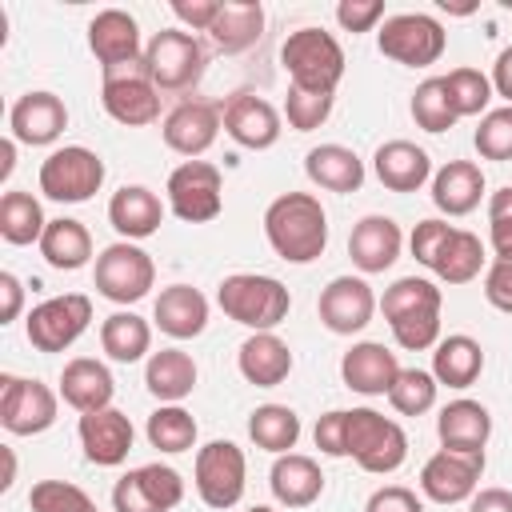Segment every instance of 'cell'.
Segmentation results:
<instances>
[{
  "label": "cell",
  "instance_id": "cell-1",
  "mask_svg": "<svg viewBox=\"0 0 512 512\" xmlns=\"http://www.w3.org/2000/svg\"><path fill=\"white\" fill-rule=\"evenodd\" d=\"M264 236L288 264H312L328 248V216L312 192H284L264 208Z\"/></svg>",
  "mask_w": 512,
  "mask_h": 512
},
{
  "label": "cell",
  "instance_id": "cell-2",
  "mask_svg": "<svg viewBox=\"0 0 512 512\" xmlns=\"http://www.w3.org/2000/svg\"><path fill=\"white\" fill-rule=\"evenodd\" d=\"M216 304L224 308L228 320L252 328V332H272L276 324L288 320L292 296L276 276H260V272H236L224 276L216 288Z\"/></svg>",
  "mask_w": 512,
  "mask_h": 512
},
{
  "label": "cell",
  "instance_id": "cell-3",
  "mask_svg": "<svg viewBox=\"0 0 512 512\" xmlns=\"http://www.w3.org/2000/svg\"><path fill=\"white\" fill-rule=\"evenodd\" d=\"M280 64L292 80V88L304 92H332L344 80V48L324 28H296L280 44Z\"/></svg>",
  "mask_w": 512,
  "mask_h": 512
},
{
  "label": "cell",
  "instance_id": "cell-4",
  "mask_svg": "<svg viewBox=\"0 0 512 512\" xmlns=\"http://www.w3.org/2000/svg\"><path fill=\"white\" fill-rule=\"evenodd\" d=\"M344 456H352L372 476H388L408 460V436L384 412L352 408L344 420Z\"/></svg>",
  "mask_w": 512,
  "mask_h": 512
},
{
  "label": "cell",
  "instance_id": "cell-5",
  "mask_svg": "<svg viewBox=\"0 0 512 512\" xmlns=\"http://www.w3.org/2000/svg\"><path fill=\"white\" fill-rule=\"evenodd\" d=\"M100 104L124 128H144V124L160 120V88L152 84L148 64L132 60V64H120V68H104Z\"/></svg>",
  "mask_w": 512,
  "mask_h": 512
},
{
  "label": "cell",
  "instance_id": "cell-6",
  "mask_svg": "<svg viewBox=\"0 0 512 512\" xmlns=\"http://www.w3.org/2000/svg\"><path fill=\"white\" fill-rule=\"evenodd\" d=\"M376 44H380V56H388L404 68H428L444 56L448 32L428 12H400V16L384 20V28L376 32Z\"/></svg>",
  "mask_w": 512,
  "mask_h": 512
},
{
  "label": "cell",
  "instance_id": "cell-7",
  "mask_svg": "<svg viewBox=\"0 0 512 512\" xmlns=\"http://www.w3.org/2000/svg\"><path fill=\"white\" fill-rule=\"evenodd\" d=\"M148 76L160 92H184L204 76V44L184 28H160L144 44Z\"/></svg>",
  "mask_w": 512,
  "mask_h": 512
},
{
  "label": "cell",
  "instance_id": "cell-8",
  "mask_svg": "<svg viewBox=\"0 0 512 512\" xmlns=\"http://www.w3.org/2000/svg\"><path fill=\"white\" fill-rule=\"evenodd\" d=\"M104 184V160L84 144H64L40 164V192L56 204H84Z\"/></svg>",
  "mask_w": 512,
  "mask_h": 512
},
{
  "label": "cell",
  "instance_id": "cell-9",
  "mask_svg": "<svg viewBox=\"0 0 512 512\" xmlns=\"http://www.w3.org/2000/svg\"><path fill=\"white\" fill-rule=\"evenodd\" d=\"M92 280H96V292L104 300H112V304H136L156 284V264H152V256L140 244L116 240V244H108L96 256Z\"/></svg>",
  "mask_w": 512,
  "mask_h": 512
},
{
  "label": "cell",
  "instance_id": "cell-10",
  "mask_svg": "<svg viewBox=\"0 0 512 512\" xmlns=\"http://www.w3.org/2000/svg\"><path fill=\"white\" fill-rule=\"evenodd\" d=\"M168 208L184 224H208L224 208V176L208 160H184L168 176Z\"/></svg>",
  "mask_w": 512,
  "mask_h": 512
},
{
  "label": "cell",
  "instance_id": "cell-11",
  "mask_svg": "<svg viewBox=\"0 0 512 512\" xmlns=\"http://www.w3.org/2000/svg\"><path fill=\"white\" fill-rule=\"evenodd\" d=\"M196 492L208 508L228 512L240 504L244 496V480H248V460L232 440H208L196 452V468H192Z\"/></svg>",
  "mask_w": 512,
  "mask_h": 512
},
{
  "label": "cell",
  "instance_id": "cell-12",
  "mask_svg": "<svg viewBox=\"0 0 512 512\" xmlns=\"http://www.w3.org/2000/svg\"><path fill=\"white\" fill-rule=\"evenodd\" d=\"M88 324H92V300L84 292H64L28 312V344L36 352H64L84 336Z\"/></svg>",
  "mask_w": 512,
  "mask_h": 512
},
{
  "label": "cell",
  "instance_id": "cell-13",
  "mask_svg": "<svg viewBox=\"0 0 512 512\" xmlns=\"http://www.w3.org/2000/svg\"><path fill=\"white\" fill-rule=\"evenodd\" d=\"M0 424L12 436H36L56 424V392L28 376H0Z\"/></svg>",
  "mask_w": 512,
  "mask_h": 512
},
{
  "label": "cell",
  "instance_id": "cell-14",
  "mask_svg": "<svg viewBox=\"0 0 512 512\" xmlns=\"http://www.w3.org/2000/svg\"><path fill=\"white\" fill-rule=\"evenodd\" d=\"M480 476H484V452H448V448H440L420 468V492L432 504H464L480 492Z\"/></svg>",
  "mask_w": 512,
  "mask_h": 512
},
{
  "label": "cell",
  "instance_id": "cell-15",
  "mask_svg": "<svg viewBox=\"0 0 512 512\" xmlns=\"http://www.w3.org/2000/svg\"><path fill=\"white\" fill-rule=\"evenodd\" d=\"M184 500V480L168 464H140L124 472L112 488L116 512H172Z\"/></svg>",
  "mask_w": 512,
  "mask_h": 512
},
{
  "label": "cell",
  "instance_id": "cell-16",
  "mask_svg": "<svg viewBox=\"0 0 512 512\" xmlns=\"http://www.w3.org/2000/svg\"><path fill=\"white\" fill-rule=\"evenodd\" d=\"M376 292L364 276H336L328 280V288L320 292L316 308H320V324L336 336H352L360 328L372 324V312H376Z\"/></svg>",
  "mask_w": 512,
  "mask_h": 512
},
{
  "label": "cell",
  "instance_id": "cell-17",
  "mask_svg": "<svg viewBox=\"0 0 512 512\" xmlns=\"http://www.w3.org/2000/svg\"><path fill=\"white\" fill-rule=\"evenodd\" d=\"M224 128V108L212 100H184L164 116V144L188 160L204 156Z\"/></svg>",
  "mask_w": 512,
  "mask_h": 512
},
{
  "label": "cell",
  "instance_id": "cell-18",
  "mask_svg": "<svg viewBox=\"0 0 512 512\" xmlns=\"http://www.w3.org/2000/svg\"><path fill=\"white\" fill-rule=\"evenodd\" d=\"M76 432H80L84 456H88L92 464H100V468L124 464L128 452H132V440H136V428H132V420H128L120 408L84 412L80 424H76Z\"/></svg>",
  "mask_w": 512,
  "mask_h": 512
},
{
  "label": "cell",
  "instance_id": "cell-19",
  "mask_svg": "<svg viewBox=\"0 0 512 512\" xmlns=\"http://www.w3.org/2000/svg\"><path fill=\"white\" fill-rule=\"evenodd\" d=\"M224 132L240 148L264 152V148H272L280 140V112L256 92H236L224 104Z\"/></svg>",
  "mask_w": 512,
  "mask_h": 512
},
{
  "label": "cell",
  "instance_id": "cell-20",
  "mask_svg": "<svg viewBox=\"0 0 512 512\" xmlns=\"http://www.w3.org/2000/svg\"><path fill=\"white\" fill-rule=\"evenodd\" d=\"M8 128H12V140L40 148L60 140V132L68 128V108L56 92H24L8 112Z\"/></svg>",
  "mask_w": 512,
  "mask_h": 512
},
{
  "label": "cell",
  "instance_id": "cell-21",
  "mask_svg": "<svg viewBox=\"0 0 512 512\" xmlns=\"http://www.w3.org/2000/svg\"><path fill=\"white\" fill-rule=\"evenodd\" d=\"M396 376H400L396 352L384 348V344H376V340L352 344L344 352V360H340V380L352 392H360V396H388L392 384H396Z\"/></svg>",
  "mask_w": 512,
  "mask_h": 512
},
{
  "label": "cell",
  "instance_id": "cell-22",
  "mask_svg": "<svg viewBox=\"0 0 512 512\" xmlns=\"http://www.w3.org/2000/svg\"><path fill=\"white\" fill-rule=\"evenodd\" d=\"M88 48L100 60V68H120V64H132V60H144L140 24L128 12H120V8H104V12L92 16Z\"/></svg>",
  "mask_w": 512,
  "mask_h": 512
},
{
  "label": "cell",
  "instance_id": "cell-23",
  "mask_svg": "<svg viewBox=\"0 0 512 512\" xmlns=\"http://www.w3.org/2000/svg\"><path fill=\"white\" fill-rule=\"evenodd\" d=\"M400 244H404V236L392 216H364V220H356V228L348 236V256L364 276H376L400 260Z\"/></svg>",
  "mask_w": 512,
  "mask_h": 512
},
{
  "label": "cell",
  "instance_id": "cell-24",
  "mask_svg": "<svg viewBox=\"0 0 512 512\" xmlns=\"http://www.w3.org/2000/svg\"><path fill=\"white\" fill-rule=\"evenodd\" d=\"M152 320L164 336L172 340H192L208 328V300L200 288L192 284H168L160 288L156 296V308H152Z\"/></svg>",
  "mask_w": 512,
  "mask_h": 512
},
{
  "label": "cell",
  "instance_id": "cell-25",
  "mask_svg": "<svg viewBox=\"0 0 512 512\" xmlns=\"http://www.w3.org/2000/svg\"><path fill=\"white\" fill-rule=\"evenodd\" d=\"M108 224L124 236V240H148L160 224H164V204L152 188L144 184H124L120 192H112L108 200Z\"/></svg>",
  "mask_w": 512,
  "mask_h": 512
},
{
  "label": "cell",
  "instance_id": "cell-26",
  "mask_svg": "<svg viewBox=\"0 0 512 512\" xmlns=\"http://www.w3.org/2000/svg\"><path fill=\"white\" fill-rule=\"evenodd\" d=\"M60 396L64 404H72L80 416L84 412H100V408H112V396H116V380L112 372L92 360V356H76L64 364L60 372Z\"/></svg>",
  "mask_w": 512,
  "mask_h": 512
},
{
  "label": "cell",
  "instance_id": "cell-27",
  "mask_svg": "<svg viewBox=\"0 0 512 512\" xmlns=\"http://www.w3.org/2000/svg\"><path fill=\"white\" fill-rule=\"evenodd\" d=\"M436 436H440V448H448V452H484V444L492 436V416L480 400L460 396L440 408Z\"/></svg>",
  "mask_w": 512,
  "mask_h": 512
},
{
  "label": "cell",
  "instance_id": "cell-28",
  "mask_svg": "<svg viewBox=\"0 0 512 512\" xmlns=\"http://www.w3.org/2000/svg\"><path fill=\"white\" fill-rule=\"evenodd\" d=\"M268 488H272L276 504H284V508H308L324 492V472H320V464L312 456L284 452V456H276V464L268 472Z\"/></svg>",
  "mask_w": 512,
  "mask_h": 512
},
{
  "label": "cell",
  "instance_id": "cell-29",
  "mask_svg": "<svg viewBox=\"0 0 512 512\" xmlns=\"http://www.w3.org/2000/svg\"><path fill=\"white\" fill-rule=\"evenodd\" d=\"M236 368L248 384L256 388H276L288 380L292 372V348L276 336V332H252L240 352H236Z\"/></svg>",
  "mask_w": 512,
  "mask_h": 512
},
{
  "label": "cell",
  "instance_id": "cell-30",
  "mask_svg": "<svg viewBox=\"0 0 512 512\" xmlns=\"http://www.w3.org/2000/svg\"><path fill=\"white\" fill-rule=\"evenodd\" d=\"M372 168H376V180L388 192H416L432 176L428 152L416 148L412 140H388V144H380L376 156H372Z\"/></svg>",
  "mask_w": 512,
  "mask_h": 512
},
{
  "label": "cell",
  "instance_id": "cell-31",
  "mask_svg": "<svg viewBox=\"0 0 512 512\" xmlns=\"http://www.w3.org/2000/svg\"><path fill=\"white\" fill-rule=\"evenodd\" d=\"M484 196V172L472 160H448L432 176V204L444 216H468Z\"/></svg>",
  "mask_w": 512,
  "mask_h": 512
},
{
  "label": "cell",
  "instance_id": "cell-32",
  "mask_svg": "<svg viewBox=\"0 0 512 512\" xmlns=\"http://www.w3.org/2000/svg\"><path fill=\"white\" fill-rule=\"evenodd\" d=\"M260 32H264V4L260 0H224L216 24L208 28L212 44L228 56L248 52L260 40Z\"/></svg>",
  "mask_w": 512,
  "mask_h": 512
},
{
  "label": "cell",
  "instance_id": "cell-33",
  "mask_svg": "<svg viewBox=\"0 0 512 512\" xmlns=\"http://www.w3.org/2000/svg\"><path fill=\"white\" fill-rule=\"evenodd\" d=\"M304 172L316 188L328 192H356L364 184V160L344 144H316L304 156Z\"/></svg>",
  "mask_w": 512,
  "mask_h": 512
},
{
  "label": "cell",
  "instance_id": "cell-34",
  "mask_svg": "<svg viewBox=\"0 0 512 512\" xmlns=\"http://www.w3.org/2000/svg\"><path fill=\"white\" fill-rule=\"evenodd\" d=\"M480 372H484V348L472 336H464V332L440 336V344L432 348V376H436V384L472 388Z\"/></svg>",
  "mask_w": 512,
  "mask_h": 512
},
{
  "label": "cell",
  "instance_id": "cell-35",
  "mask_svg": "<svg viewBox=\"0 0 512 512\" xmlns=\"http://www.w3.org/2000/svg\"><path fill=\"white\" fill-rule=\"evenodd\" d=\"M196 360L184 348H160L148 356L144 368V384L160 404H180L192 388H196Z\"/></svg>",
  "mask_w": 512,
  "mask_h": 512
},
{
  "label": "cell",
  "instance_id": "cell-36",
  "mask_svg": "<svg viewBox=\"0 0 512 512\" xmlns=\"http://www.w3.org/2000/svg\"><path fill=\"white\" fill-rule=\"evenodd\" d=\"M40 256L60 272H76L92 260V236L80 220L56 216V220H48V228L40 236Z\"/></svg>",
  "mask_w": 512,
  "mask_h": 512
},
{
  "label": "cell",
  "instance_id": "cell-37",
  "mask_svg": "<svg viewBox=\"0 0 512 512\" xmlns=\"http://www.w3.org/2000/svg\"><path fill=\"white\" fill-rule=\"evenodd\" d=\"M100 348L116 364H136L152 348V324L144 316H136V312H112L100 324Z\"/></svg>",
  "mask_w": 512,
  "mask_h": 512
},
{
  "label": "cell",
  "instance_id": "cell-38",
  "mask_svg": "<svg viewBox=\"0 0 512 512\" xmlns=\"http://www.w3.org/2000/svg\"><path fill=\"white\" fill-rule=\"evenodd\" d=\"M484 260L488 256H484L480 236L476 232H464V228H452L448 240H444V248H440V256H436V264H432V272L444 284H472L480 276Z\"/></svg>",
  "mask_w": 512,
  "mask_h": 512
},
{
  "label": "cell",
  "instance_id": "cell-39",
  "mask_svg": "<svg viewBox=\"0 0 512 512\" xmlns=\"http://www.w3.org/2000/svg\"><path fill=\"white\" fill-rule=\"evenodd\" d=\"M248 436H252L256 448H264L272 456H284L300 440V416L288 404H260L248 416Z\"/></svg>",
  "mask_w": 512,
  "mask_h": 512
},
{
  "label": "cell",
  "instance_id": "cell-40",
  "mask_svg": "<svg viewBox=\"0 0 512 512\" xmlns=\"http://www.w3.org/2000/svg\"><path fill=\"white\" fill-rule=\"evenodd\" d=\"M44 228H48V220H44V208L32 192H16V188L4 192V200H0V236L8 244H16V248L40 244Z\"/></svg>",
  "mask_w": 512,
  "mask_h": 512
},
{
  "label": "cell",
  "instance_id": "cell-41",
  "mask_svg": "<svg viewBox=\"0 0 512 512\" xmlns=\"http://www.w3.org/2000/svg\"><path fill=\"white\" fill-rule=\"evenodd\" d=\"M148 444L152 448H160V452H168V456H176V452H188L192 444H196V420H192V412L188 408H180V404H160L152 416H148Z\"/></svg>",
  "mask_w": 512,
  "mask_h": 512
},
{
  "label": "cell",
  "instance_id": "cell-42",
  "mask_svg": "<svg viewBox=\"0 0 512 512\" xmlns=\"http://www.w3.org/2000/svg\"><path fill=\"white\" fill-rule=\"evenodd\" d=\"M428 308H440V288L424 276H400L380 296L384 320H396V316H408V312H428Z\"/></svg>",
  "mask_w": 512,
  "mask_h": 512
},
{
  "label": "cell",
  "instance_id": "cell-43",
  "mask_svg": "<svg viewBox=\"0 0 512 512\" xmlns=\"http://www.w3.org/2000/svg\"><path fill=\"white\" fill-rule=\"evenodd\" d=\"M412 120H416L424 132H448V128L460 120V116L452 112L444 76H428L424 84H416V92H412Z\"/></svg>",
  "mask_w": 512,
  "mask_h": 512
},
{
  "label": "cell",
  "instance_id": "cell-44",
  "mask_svg": "<svg viewBox=\"0 0 512 512\" xmlns=\"http://www.w3.org/2000/svg\"><path fill=\"white\" fill-rule=\"evenodd\" d=\"M436 392H440V384H436L432 372H424V368H400V376H396V384L388 392V404L400 416H424L436 404Z\"/></svg>",
  "mask_w": 512,
  "mask_h": 512
},
{
  "label": "cell",
  "instance_id": "cell-45",
  "mask_svg": "<svg viewBox=\"0 0 512 512\" xmlns=\"http://www.w3.org/2000/svg\"><path fill=\"white\" fill-rule=\"evenodd\" d=\"M444 88H448V100H452L456 116H480L492 100V80L480 68H452L444 76Z\"/></svg>",
  "mask_w": 512,
  "mask_h": 512
},
{
  "label": "cell",
  "instance_id": "cell-46",
  "mask_svg": "<svg viewBox=\"0 0 512 512\" xmlns=\"http://www.w3.org/2000/svg\"><path fill=\"white\" fill-rule=\"evenodd\" d=\"M28 508L32 512H96L92 496L68 480H40L28 492Z\"/></svg>",
  "mask_w": 512,
  "mask_h": 512
},
{
  "label": "cell",
  "instance_id": "cell-47",
  "mask_svg": "<svg viewBox=\"0 0 512 512\" xmlns=\"http://www.w3.org/2000/svg\"><path fill=\"white\" fill-rule=\"evenodd\" d=\"M472 144L484 160H512V104L484 112L480 124H476Z\"/></svg>",
  "mask_w": 512,
  "mask_h": 512
},
{
  "label": "cell",
  "instance_id": "cell-48",
  "mask_svg": "<svg viewBox=\"0 0 512 512\" xmlns=\"http://www.w3.org/2000/svg\"><path fill=\"white\" fill-rule=\"evenodd\" d=\"M332 104L336 96L332 92H304V88H292L288 84V100H284V116L296 132H312L320 128L328 116H332Z\"/></svg>",
  "mask_w": 512,
  "mask_h": 512
},
{
  "label": "cell",
  "instance_id": "cell-49",
  "mask_svg": "<svg viewBox=\"0 0 512 512\" xmlns=\"http://www.w3.org/2000/svg\"><path fill=\"white\" fill-rule=\"evenodd\" d=\"M388 328H392L396 344H400V348H408V352H424V348H436V344H440V308L396 316V320H388Z\"/></svg>",
  "mask_w": 512,
  "mask_h": 512
},
{
  "label": "cell",
  "instance_id": "cell-50",
  "mask_svg": "<svg viewBox=\"0 0 512 512\" xmlns=\"http://www.w3.org/2000/svg\"><path fill=\"white\" fill-rule=\"evenodd\" d=\"M488 224H492V252L496 260H512V184L488 196Z\"/></svg>",
  "mask_w": 512,
  "mask_h": 512
},
{
  "label": "cell",
  "instance_id": "cell-51",
  "mask_svg": "<svg viewBox=\"0 0 512 512\" xmlns=\"http://www.w3.org/2000/svg\"><path fill=\"white\" fill-rule=\"evenodd\" d=\"M448 232H452V224L448 220H420L416 228H412V256L424 264V268H432L436 264V256H440V248H444V240H448Z\"/></svg>",
  "mask_w": 512,
  "mask_h": 512
},
{
  "label": "cell",
  "instance_id": "cell-52",
  "mask_svg": "<svg viewBox=\"0 0 512 512\" xmlns=\"http://www.w3.org/2000/svg\"><path fill=\"white\" fill-rule=\"evenodd\" d=\"M376 20H384V4L380 0H340L336 4V24L344 32H372Z\"/></svg>",
  "mask_w": 512,
  "mask_h": 512
},
{
  "label": "cell",
  "instance_id": "cell-53",
  "mask_svg": "<svg viewBox=\"0 0 512 512\" xmlns=\"http://www.w3.org/2000/svg\"><path fill=\"white\" fill-rule=\"evenodd\" d=\"M484 300L512 316V260H492L484 272Z\"/></svg>",
  "mask_w": 512,
  "mask_h": 512
},
{
  "label": "cell",
  "instance_id": "cell-54",
  "mask_svg": "<svg viewBox=\"0 0 512 512\" xmlns=\"http://www.w3.org/2000/svg\"><path fill=\"white\" fill-rule=\"evenodd\" d=\"M364 512H424V504H420V496H416L412 488H404V484H384V488H376V492L368 496Z\"/></svg>",
  "mask_w": 512,
  "mask_h": 512
},
{
  "label": "cell",
  "instance_id": "cell-55",
  "mask_svg": "<svg viewBox=\"0 0 512 512\" xmlns=\"http://www.w3.org/2000/svg\"><path fill=\"white\" fill-rule=\"evenodd\" d=\"M344 420H348V408H332L316 420V448L324 456H344Z\"/></svg>",
  "mask_w": 512,
  "mask_h": 512
},
{
  "label": "cell",
  "instance_id": "cell-56",
  "mask_svg": "<svg viewBox=\"0 0 512 512\" xmlns=\"http://www.w3.org/2000/svg\"><path fill=\"white\" fill-rule=\"evenodd\" d=\"M220 4L224 0H172V12L176 20H184L192 32H208L220 16Z\"/></svg>",
  "mask_w": 512,
  "mask_h": 512
},
{
  "label": "cell",
  "instance_id": "cell-57",
  "mask_svg": "<svg viewBox=\"0 0 512 512\" xmlns=\"http://www.w3.org/2000/svg\"><path fill=\"white\" fill-rule=\"evenodd\" d=\"M24 308V284L12 272H0V324H12Z\"/></svg>",
  "mask_w": 512,
  "mask_h": 512
},
{
  "label": "cell",
  "instance_id": "cell-58",
  "mask_svg": "<svg viewBox=\"0 0 512 512\" xmlns=\"http://www.w3.org/2000/svg\"><path fill=\"white\" fill-rule=\"evenodd\" d=\"M468 512H512V492L508 488H480L472 496Z\"/></svg>",
  "mask_w": 512,
  "mask_h": 512
},
{
  "label": "cell",
  "instance_id": "cell-59",
  "mask_svg": "<svg viewBox=\"0 0 512 512\" xmlns=\"http://www.w3.org/2000/svg\"><path fill=\"white\" fill-rule=\"evenodd\" d=\"M488 80H492V92H496V96H504V100L512 104V44L496 56V64H492V76H488Z\"/></svg>",
  "mask_w": 512,
  "mask_h": 512
},
{
  "label": "cell",
  "instance_id": "cell-60",
  "mask_svg": "<svg viewBox=\"0 0 512 512\" xmlns=\"http://www.w3.org/2000/svg\"><path fill=\"white\" fill-rule=\"evenodd\" d=\"M12 164H16V140H4L0 144V176H8Z\"/></svg>",
  "mask_w": 512,
  "mask_h": 512
},
{
  "label": "cell",
  "instance_id": "cell-61",
  "mask_svg": "<svg viewBox=\"0 0 512 512\" xmlns=\"http://www.w3.org/2000/svg\"><path fill=\"white\" fill-rule=\"evenodd\" d=\"M248 512H272V508H268V504H256V508H248Z\"/></svg>",
  "mask_w": 512,
  "mask_h": 512
}]
</instances>
